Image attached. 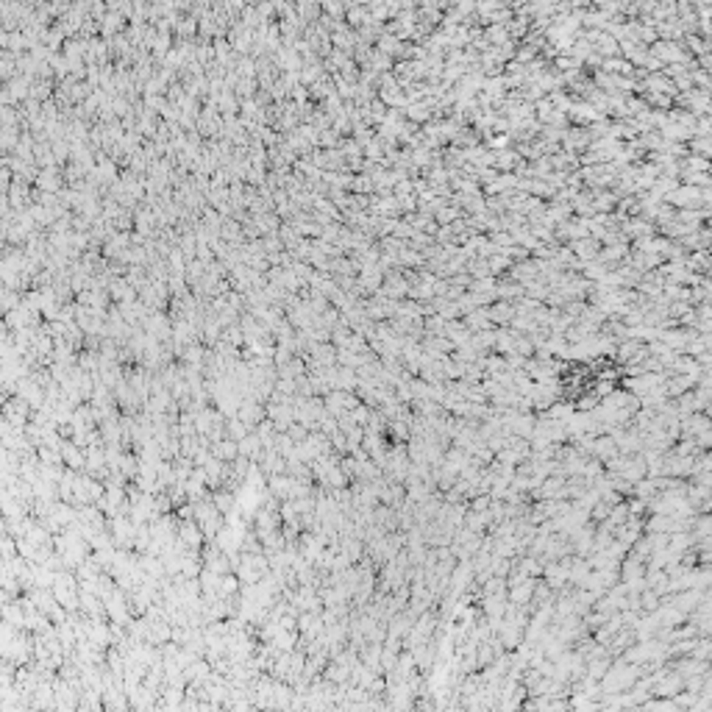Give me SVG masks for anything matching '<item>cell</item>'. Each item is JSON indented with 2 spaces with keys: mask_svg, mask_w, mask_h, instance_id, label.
Here are the masks:
<instances>
[{
  "mask_svg": "<svg viewBox=\"0 0 712 712\" xmlns=\"http://www.w3.org/2000/svg\"><path fill=\"white\" fill-rule=\"evenodd\" d=\"M181 537H184L190 545H198V543H201V531H198L192 523H184V526H181Z\"/></svg>",
  "mask_w": 712,
  "mask_h": 712,
  "instance_id": "2",
  "label": "cell"
},
{
  "mask_svg": "<svg viewBox=\"0 0 712 712\" xmlns=\"http://www.w3.org/2000/svg\"><path fill=\"white\" fill-rule=\"evenodd\" d=\"M237 454V448L232 446V443H223V448H218V457H226V460H232Z\"/></svg>",
  "mask_w": 712,
  "mask_h": 712,
  "instance_id": "3",
  "label": "cell"
},
{
  "mask_svg": "<svg viewBox=\"0 0 712 712\" xmlns=\"http://www.w3.org/2000/svg\"><path fill=\"white\" fill-rule=\"evenodd\" d=\"M61 454H64V462H67L70 468H75V471H78V468L84 465V457H81V454H78L70 443H67V446H61Z\"/></svg>",
  "mask_w": 712,
  "mask_h": 712,
  "instance_id": "1",
  "label": "cell"
}]
</instances>
